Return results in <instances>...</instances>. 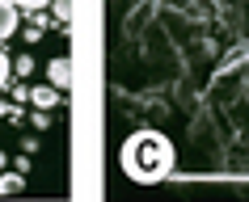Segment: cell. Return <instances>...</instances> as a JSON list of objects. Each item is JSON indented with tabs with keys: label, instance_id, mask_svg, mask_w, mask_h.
Returning <instances> with one entry per match:
<instances>
[{
	"label": "cell",
	"instance_id": "6da1fadb",
	"mask_svg": "<svg viewBox=\"0 0 249 202\" xmlns=\"http://www.w3.org/2000/svg\"><path fill=\"white\" fill-rule=\"evenodd\" d=\"M123 164H127V173L140 177V181H152V177H165L173 164V148L165 143V135H131L127 139V148H123Z\"/></svg>",
	"mask_w": 249,
	"mask_h": 202
},
{
	"label": "cell",
	"instance_id": "52a82bcc",
	"mask_svg": "<svg viewBox=\"0 0 249 202\" xmlns=\"http://www.w3.org/2000/svg\"><path fill=\"white\" fill-rule=\"evenodd\" d=\"M17 9H47V4H51V0H13Z\"/></svg>",
	"mask_w": 249,
	"mask_h": 202
},
{
	"label": "cell",
	"instance_id": "5b68a950",
	"mask_svg": "<svg viewBox=\"0 0 249 202\" xmlns=\"http://www.w3.org/2000/svg\"><path fill=\"white\" fill-rule=\"evenodd\" d=\"M21 189V173H0V194H13Z\"/></svg>",
	"mask_w": 249,
	"mask_h": 202
},
{
	"label": "cell",
	"instance_id": "9c48e42d",
	"mask_svg": "<svg viewBox=\"0 0 249 202\" xmlns=\"http://www.w3.org/2000/svg\"><path fill=\"white\" fill-rule=\"evenodd\" d=\"M4 164H9V156H4V152H0V169H4Z\"/></svg>",
	"mask_w": 249,
	"mask_h": 202
},
{
	"label": "cell",
	"instance_id": "3957f363",
	"mask_svg": "<svg viewBox=\"0 0 249 202\" xmlns=\"http://www.w3.org/2000/svg\"><path fill=\"white\" fill-rule=\"evenodd\" d=\"M51 84L55 89H68L72 84V63L68 59H51Z\"/></svg>",
	"mask_w": 249,
	"mask_h": 202
},
{
	"label": "cell",
	"instance_id": "ba28073f",
	"mask_svg": "<svg viewBox=\"0 0 249 202\" xmlns=\"http://www.w3.org/2000/svg\"><path fill=\"white\" fill-rule=\"evenodd\" d=\"M4 80H9V59H4V51H0V89H4Z\"/></svg>",
	"mask_w": 249,
	"mask_h": 202
},
{
	"label": "cell",
	"instance_id": "8992f818",
	"mask_svg": "<svg viewBox=\"0 0 249 202\" xmlns=\"http://www.w3.org/2000/svg\"><path fill=\"white\" fill-rule=\"evenodd\" d=\"M55 17L68 21V17H72V0H55Z\"/></svg>",
	"mask_w": 249,
	"mask_h": 202
},
{
	"label": "cell",
	"instance_id": "7a4b0ae2",
	"mask_svg": "<svg viewBox=\"0 0 249 202\" xmlns=\"http://www.w3.org/2000/svg\"><path fill=\"white\" fill-rule=\"evenodd\" d=\"M17 34V4L13 0H0V38Z\"/></svg>",
	"mask_w": 249,
	"mask_h": 202
},
{
	"label": "cell",
	"instance_id": "277c9868",
	"mask_svg": "<svg viewBox=\"0 0 249 202\" xmlns=\"http://www.w3.org/2000/svg\"><path fill=\"white\" fill-rule=\"evenodd\" d=\"M30 101H34L38 109H51L55 101H59V93H55V89H34V93H30Z\"/></svg>",
	"mask_w": 249,
	"mask_h": 202
}]
</instances>
